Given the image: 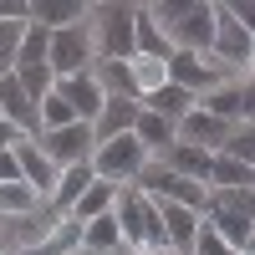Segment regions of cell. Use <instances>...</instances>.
Segmentation results:
<instances>
[{"mask_svg": "<svg viewBox=\"0 0 255 255\" xmlns=\"http://www.w3.org/2000/svg\"><path fill=\"white\" fill-rule=\"evenodd\" d=\"M97 31H102V56L108 61H133V26H138V5L128 0H108V5H92Z\"/></svg>", "mask_w": 255, "mask_h": 255, "instance_id": "obj_1", "label": "cell"}, {"mask_svg": "<svg viewBox=\"0 0 255 255\" xmlns=\"http://www.w3.org/2000/svg\"><path fill=\"white\" fill-rule=\"evenodd\" d=\"M143 163H148V153H143V143L133 133H123L113 143H97L92 148V174L108 179V184H133L143 174Z\"/></svg>", "mask_w": 255, "mask_h": 255, "instance_id": "obj_2", "label": "cell"}, {"mask_svg": "<svg viewBox=\"0 0 255 255\" xmlns=\"http://www.w3.org/2000/svg\"><path fill=\"white\" fill-rule=\"evenodd\" d=\"M174 51H194V56H209L215 46V0H189V10L163 31Z\"/></svg>", "mask_w": 255, "mask_h": 255, "instance_id": "obj_3", "label": "cell"}, {"mask_svg": "<svg viewBox=\"0 0 255 255\" xmlns=\"http://www.w3.org/2000/svg\"><path fill=\"white\" fill-rule=\"evenodd\" d=\"M77 72H92V36H87V20L67 31H51V77H77Z\"/></svg>", "mask_w": 255, "mask_h": 255, "instance_id": "obj_4", "label": "cell"}, {"mask_svg": "<svg viewBox=\"0 0 255 255\" xmlns=\"http://www.w3.org/2000/svg\"><path fill=\"white\" fill-rule=\"evenodd\" d=\"M36 143H41V153H46L56 168L87 163V158H92V148H97V138H92V123H72V128H56V133H41Z\"/></svg>", "mask_w": 255, "mask_h": 255, "instance_id": "obj_5", "label": "cell"}, {"mask_svg": "<svg viewBox=\"0 0 255 255\" xmlns=\"http://www.w3.org/2000/svg\"><path fill=\"white\" fill-rule=\"evenodd\" d=\"M250 51H255V41L230 15V5H215V46H209V61H220V67H250Z\"/></svg>", "mask_w": 255, "mask_h": 255, "instance_id": "obj_6", "label": "cell"}, {"mask_svg": "<svg viewBox=\"0 0 255 255\" xmlns=\"http://www.w3.org/2000/svg\"><path fill=\"white\" fill-rule=\"evenodd\" d=\"M168 82L184 87V92H194V97H204V92L225 87V67L194 56V51H174V56H168Z\"/></svg>", "mask_w": 255, "mask_h": 255, "instance_id": "obj_7", "label": "cell"}, {"mask_svg": "<svg viewBox=\"0 0 255 255\" xmlns=\"http://www.w3.org/2000/svg\"><path fill=\"white\" fill-rule=\"evenodd\" d=\"M10 153H15V163H20V184H31L41 199H51V189H56V179H61V168H56L46 153H41V143H36V138H20Z\"/></svg>", "mask_w": 255, "mask_h": 255, "instance_id": "obj_8", "label": "cell"}, {"mask_svg": "<svg viewBox=\"0 0 255 255\" xmlns=\"http://www.w3.org/2000/svg\"><path fill=\"white\" fill-rule=\"evenodd\" d=\"M0 118L15 123L26 138H41V108L31 102V92L20 87L15 77H0Z\"/></svg>", "mask_w": 255, "mask_h": 255, "instance_id": "obj_9", "label": "cell"}, {"mask_svg": "<svg viewBox=\"0 0 255 255\" xmlns=\"http://www.w3.org/2000/svg\"><path fill=\"white\" fill-rule=\"evenodd\" d=\"M56 92L72 102V113L82 118V123H97V113H102V102H108V92L97 87V77L92 72H77V77H61L56 82Z\"/></svg>", "mask_w": 255, "mask_h": 255, "instance_id": "obj_10", "label": "cell"}, {"mask_svg": "<svg viewBox=\"0 0 255 255\" xmlns=\"http://www.w3.org/2000/svg\"><path fill=\"white\" fill-rule=\"evenodd\" d=\"M158 204V220H163V235H168V250L174 255H194V235H199V215L194 209H184V204Z\"/></svg>", "mask_w": 255, "mask_h": 255, "instance_id": "obj_11", "label": "cell"}, {"mask_svg": "<svg viewBox=\"0 0 255 255\" xmlns=\"http://www.w3.org/2000/svg\"><path fill=\"white\" fill-rule=\"evenodd\" d=\"M138 113H143V102H133V97H108V102H102V113H97V123H92V138H97V143H113V138H123V133H133Z\"/></svg>", "mask_w": 255, "mask_h": 255, "instance_id": "obj_12", "label": "cell"}, {"mask_svg": "<svg viewBox=\"0 0 255 255\" xmlns=\"http://www.w3.org/2000/svg\"><path fill=\"white\" fill-rule=\"evenodd\" d=\"M230 133H235V123L209 118L204 108H194V113L179 123V143H199V148H209V153H220V148L230 143Z\"/></svg>", "mask_w": 255, "mask_h": 255, "instance_id": "obj_13", "label": "cell"}, {"mask_svg": "<svg viewBox=\"0 0 255 255\" xmlns=\"http://www.w3.org/2000/svg\"><path fill=\"white\" fill-rule=\"evenodd\" d=\"M158 163H163V168H174L179 179L204 184V189H209V163H215V153H209V148H199V143H174Z\"/></svg>", "mask_w": 255, "mask_h": 255, "instance_id": "obj_14", "label": "cell"}, {"mask_svg": "<svg viewBox=\"0 0 255 255\" xmlns=\"http://www.w3.org/2000/svg\"><path fill=\"white\" fill-rule=\"evenodd\" d=\"M138 102H143V113H158V118H168V123H184L189 113L199 108V97H194V92H184V87H174V82H163V87L143 92Z\"/></svg>", "mask_w": 255, "mask_h": 255, "instance_id": "obj_15", "label": "cell"}, {"mask_svg": "<svg viewBox=\"0 0 255 255\" xmlns=\"http://www.w3.org/2000/svg\"><path fill=\"white\" fill-rule=\"evenodd\" d=\"M133 138L143 143V153H148V158H163L168 148L179 143V123H168V118H158V113H138Z\"/></svg>", "mask_w": 255, "mask_h": 255, "instance_id": "obj_16", "label": "cell"}, {"mask_svg": "<svg viewBox=\"0 0 255 255\" xmlns=\"http://www.w3.org/2000/svg\"><path fill=\"white\" fill-rule=\"evenodd\" d=\"M92 15V5H82V0H31V20L46 31H67V26H82V20Z\"/></svg>", "mask_w": 255, "mask_h": 255, "instance_id": "obj_17", "label": "cell"}, {"mask_svg": "<svg viewBox=\"0 0 255 255\" xmlns=\"http://www.w3.org/2000/svg\"><path fill=\"white\" fill-rule=\"evenodd\" d=\"M97 184V174H92V158L87 163H72V168H61V179H56V189H51V209H56V215H67V209L82 199V194H87V189Z\"/></svg>", "mask_w": 255, "mask_h": 255, "instance_id": "obj_18", "label": "cell"}, {"mask_svg": "<svg viewBox=\"0 0 255 255\" xmlns=\"http://www.w3.org/2000/svg\"><path fill=\"white\" fill-rule=\"evenodd\" d=\"M133 56L143 61H168L174 56V46H168V36L153 15H148V5H138V26H133Z\"/></svg>", "mask_w": 255, "mask_h": 255, "instance_id": "obj_19", "label": "cell"}, {"mask_svg": "<svg viewBox=\"0 0 255 255\" xmlns=\"http://www.w3.org/2000/svg\"><path fill=\"white\" fill-rule=\"evenodd\" d=\"M118 189L123 184H108V179H97L87 194H82L72 209H67V220H77V225H92V220H102V215H113V204H118Z\"/></svg>", "mask_w": 255, "mask_h": 255, "instance_id": "obj_20", "label": "cell"}, {"mask_svg": "<svg viewBox=\"0 0 255 255\" xmlns=\"http://www.w3.org/2000/svg\"><path fill=\"white\" fill-rule=\"evenodd\" d=\"M209 189H255V168L230 158V153H215V163H209Z\"/></svg>", "mask_w": 255, "mask_h": 255, "instance_id": "obj_21", "label": "cell"}, {"mask_svg": "<svg viewBox=\"0 0 255 255\" xmlns=\"http://www.w3.org/2000/svg\"><path fill=\"white\" fill-rule=\"evenodd\" d=\"M41 209V194L31 184H0V220H26Z\"/></svg>", "mask_w": 255, "mask_h": 255, "instance_id": "obj_22", "label": "cell"}, {"mask_svg": "<svg viewBox=\"0 0 255 255\" xmlns=\"http://www.w3.org/2000/svg\"><path fill=\"white\" fill-rule=\"evenodd\" d=\"M36 108H41V133H56V128H72V123H82V118L72 113V102H67V97H61L56 87H51L46 97H41V102H36Z\"/></svg>", "mask_w": 255, "mask_h": 255, "instance_id": "obj_23", "label": "cell"}, {"mask_svg": "<svg viewBox=\"0 0 255 255\" xmlns=\"http://www.w3.org/2000/svg\"><path fill=\"white\" fill-rule=\"evenodd\" d=\"M82 245H87V250H113V245H123L118 215H102V220H92V225H82Z\"/></svg>", "mask_w": 255, "mask_h": 255, "instance_id": "obj_24", "label": "cell"}, {"mask_svg": "<svg viewBox=\"0 0 255 255\" xmlns=\"http://www.w3.org/2000/svg\"><path fill=\"white\" fill-rule=\"evenodd\" d=\"M26 26L31 20H0V77L15 72V51H20V41H26Z\"/></svg>", "mask_w": 255, "mask_h": 255, "instance_id": "obj_25", "label": "cell"}, {"mask_svg": "<svg viewBox=\"0 0 255 255\" xmlns=\"http://www.w3.org/2000/svg\"><path fill=\"white\" fill-rule=\"evenodd\" d=\"M220 153H230V158H240V163L255 168V123H235V133H230V143Z\"/></svg>", "mask_w": 255, "mask_h": 255, "instance_id": "obj_26", "label": "cell"}, {"mask_svg": "<svg viewBox=\"0 0 255 255\" xmlns=\"http://www.w3.org/2000/svg\"><path fill=\"white\" fill-rule=\"evenodd\" d=\"M194 255H240V250L230 245V240L220 235L215 225H204V220H199V235H194Z\"/></svg>", "mask_w": 255, "mask_h": 255, "instance_id": "obj_27", "label": "cell"}, {"mask_svg": "<svg viewBox=\"0 0 255 255\" xmlns=\"http://www.w3.org/2000/svg\"><path fill=\"white\" fill-rule=\"evenodd\" d=\"M230 15H235L240 26H245V36L255 41V0H235V5H230Z\"/></svg>", "mask_w": 255, "mask_h": 255, "instance_id": "obj_28", "label": "cell"}, {"mask_svg": "<svg viewBox=\"0 0 255 255\" xmlns=\"http://www.w3.org/2000/svg\"><path fill=\"white\" fill-rule=\"evenodd\" d=\"M240 123H255V77L240 82Z\"/></svg>", "mask_w": 255, "mask_h": 255, "instance_id": "obj_29", "label": "cell"}, {"mask_svg": "<svg viewBox=\"0 0 255 255\" xmlns=\"http://www.w3.org/2000/svg\"><path fill=\"white\" fill-rule=\"evenodd\" d=\"M20 138H26V133H20L15 123H5V118H0V153H10V148H15Z\"/></svg>", "mask_w": 255, "mask_h": 255, "instance_id": "obj_30", "label": "cell"}, {"mask_svg": "<svg viewBox=\"0 0 255 255\" xmlns=\"http://www.w3.org/2000/svg\"><path fill=\"white\" fill-rule=\"evenodd\" d=\"M0 184H20V163H15V153H0Z\"/></svg>", "mask_w": 255, "mask_h": 255, "instance_id": "obj_31", "label": "cell"}, {"mask_svg": "<svg viewBox=\"0 0 255 255\" xmlns=\"http://www.w3.org/2000/svg\"><path fill=\"white\" fill-rule=\"evenodd\" d=\"M0 255H5V250H0Z\"/></svg>", "mask_w": 255, "mask_h": 255, "instance_id": "obj_32", "label": "cell"}]
</instances>
